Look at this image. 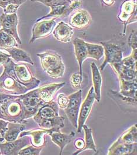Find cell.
<instances>
[{
    "mask_svg": "<svg viewBox=\"0 0 137 155\" xmlns=\"http://www.w3.org/2000/svg\"><path fill=\"white\" fill-rule=\"evenodd\" d=\"M40 58L41 65L46 74L53 78H62L64 75L65 67L62 58L57 53L47 51L37 54Z\"/></svg>",
    "mask_w": 137,
    "mask_h": 155,
    "instance_id": "obj_1",
    "label": "cell"
},
{
    "mask_svg": "<svg viewBox=\"0 0 137 155\" xmlns=\"http://www.w3.org/2000/svg\"><path fill=\"white\" fill-rule=\"evenodd\" d=\"M4 64H5L8 68L14 78L29 90L37 87L40 83V80L32 75L30 69L26 65L17 64L11 58Z\"/></svg>",
    "mask_w": 137,
    "mask_h": 155,
    "instance_id": "obj_2",
    "label": "cell"
},
{
    "mask_svg": "<svg viewBox=\"0 0 137 155\" xmlns=\"http://www.w3.org/2000/svg\"><path fill=\"white\" fill-rule=\"evenodd\" d=\"M3 66L4 71L0 76V89L7 93L13 95L26 93L29 90L14 78L5 64H3Z\"/></svg>",
    "mask_w": 137,
    "mask_h": 155,
    "instance_id": "obj_3",
    "label": "cell"
},
{
    "mask_svg": "<svg viewBox=\"0 0 137 155\" xmlns=\"http://www.w3.org/2000/svg\"><path fill=\"white\" fill-rule=\"evenodd\" d=\"M137 0H126L121 4L118 18L124 25L123 35H126L128 25L137 22Z\"/></svg>",
    "mask_w": 137,
    "mask_h": 155,
    "instance_id": "obj_4",
    "label": "cell"
},
{
    "mask_svg": "<svg viewBox=\"0 0 137 155\" xmlns=\"http://www.w3.org/2000/svg\"><path fill=\"white\" fill-rule=\"evenodd\" d=\"M18 18L17 13L4 14L0 16V30L11 35L19 45L22 44L17 31Z\"/></svg>",
    "mask_w": 137,
    "mask_h": 155,
    "instance_id": "obj_5",
    "label": "cell"
},
{
    "mask_svg": "<svg viewBox=\"0 0 137 155\" xmlns=\"http://www.w3.org/2000/svg\"><path fill=\"white\" fill-rule=\"evenodd\" d=\"M100 43L104 47L105 53V60L100 66L101 71H103L108 64L111 65L121 61L123 58V50L118 45L109 42Z\"/></svg>",
    "mask_w": 137,
    "mask_h": 155,
    "instance_id": "obj_6",
    "label": "cell"
},
{
    "mask_svg": "<svg viewBox=\"0 0 137 155\" xmlns=\"http://www.w3.org/2000/svg\"><path fill=\"white\" fill-rule=\"evenodd\" d=\"M65 84V83L47 84L34 90H32L27 94L31 96L38 97L46 104L53 101L55 94L58 90L63 87Z\"/></svg>",
    "mask_w": 137,
    "mask_h": 155,
    "instance_id": "obj_7",
    "label": "cell"
},
{
    "mask_svg": "<svg viewBox=\"0 0 137 155\" xmlns=\"http://www.w3.org/2000/svg\"><path fill=\"white\" fill-rule=\"evenodd\" d=\"M56 25V18L42 20L35 24L32 30V37L30 43H33L37 39L44 38L49 36Z\"/></svg>",
    "mask_w": 137,
    "mask_h": 155,
    "instance_id": "obj_8",
    "label": "cell"
},
{
    "mask_svg": "<svg viewBox=\"0 0 137 155\" xmlns=\"http://www.w3.org/2000/svg\"><path fill=\"white\" fill-rule=\"evenodd\" d=\"M95 100V98L94 88L91 87L85 99L83 101L81 106H80L78 119V127L77 129L78 133H81L84 124H85L91 113Z\"/></svg>",
    "mask_w": 137,
    "mask_h": 155,
    "instance_id": "obj_9",
    "label": "cell"
},
{
    "mask_svg": "<svg viewBox=\"0 0 137 155\" xmlns=\"http://www.w3.org/2000/svg\"><path fill=\"white\" fill-rule=\"evenodd\" d=\"M31 143V138L24 136L12 142L0 143V155H18L19 152Z\"/></svg>",
    "mask_w": 137,
    "mask_h": 155,
    "instance_id": "obj_10",
    "label": "cell"
},
{
    "mask_svg": "<svg viewBox=\"0 0 137 155\" xmlns=\"http://www.w3.org/2000/svg\"><path fill=\"white\" fill-rule=\"evenodd\" d=\"M91 22L92 17L90 13L82 9L74 11L69 20V24L72 28L78 30L87 28Z\"/></svg>",
    "mask_w": 137,
    "mask_h": 155,
    "instance_id": "obj_11",
    "label": "cell"
},
{
    "mask_svg": "<svg viewBox=\"0 0 137 155\" xmlns=\"http://www.w3.org/2000/svg\"><path fill=\"white\" fill-rule=\"evenodd\" d=\"M53 34L56 40L61 43H68L71 41L74 29L68 24L60 21L53 30Z\"/></svg>",
    "mask_w": 137,
    "mask_h": 155,
    "instance_id": "obj_12",
    "label": "cell"
},
{
    "mask_svg": "<svg viewBox=\"0 0 137 155\" xmlns=\"http://www.w3.org/2000/svg\"><path fill=\"white\" fill-rule=\"evenodd\" d=\"M65 119L62 116H58L49 119L35 120L41 129L48 131L59 130L64 127Z\"/></svg>",
    "mask_w": 137,
    "mask_h": 155,
    "instance_id": "obj_13",
    "label": "cell"
},
{
    "mask_svg": "<svg viewBox=\"0 0 137 155\" xmlns=\"http://www.w3.org/2000/svg\"><path fill=\"white\" fill-rule=\"evenodd\" d=\"M48 135L51 137L52 142L60 148V153L62 155L65 147L70 143L75 137V133L71 132L69 134L61 133L59 130L49 131Z\"/></svg>",
    "mask_w": 137,
    "mask_h": 155,
    "instance_id": "obj_14",
    "label": "cell"
},
{
    "mask_svg": "<svg viewBox=\"0 0 137 155\" xmlns=\"http://www.w3.org/2000/svg\"><path fill=\"white\" fill-rule=\"evenodd\" d=\"M49 131L43 129L31 130L22 132L20 134V137L30 136L31 137V143L36 147H44L46 144V134H48Z\"/></svg>",
    "mask_w": 137,
    "mask_h": 155,
    "instance_id": "obj_15",
    "label": "cell"
},
{
    "mask_svg": "<svg viewBox=\"0 0 137 155\" xmlns=\"http://www.w3.org/2000/svg\"><path fill=\"white\" fill-rule=\"evenodd\" d=\"M58 106L55 101L45 104L41 106L34 116V120L37 119H49L59 116Z\"/></svg>",
    "mask_w": 137,
    "mask_h": 155,
    "instance_id": "obj_16",
    "label": "cell"
},
{
    "mask_svg": "<svg viewBox=\"0 0 137 155\" xmlns=\"http://www.w3.org/2000/svg\"><path fill=\"white\" fill-rule=\"evenodd\" d=\"M73 45L74 46L75 57L79 65V73L81 75H82V64L88 58L86 42L83 39L75 38L73 40Z\"/></svg>",
    "mask_w": 137,
    "mask_h": 155,
    "instance_id": "obj_17",
    "label": "cell"
},
{
    "mask_svg": "<svg viewBox=\"0 0 137 155\" xmlns=\"http://www.w3.org/2000/svg\"><path fill=\"white\" fill-rule=\"evenodd\" d=\"M120 90L119 93L126 97L137 99V78L133 80L119 79Z\"/></svg>",
    "mask_w": 137,
    "mask_h": 155,
    "instance_id": "obj_18",
    "label": "cell"
},
{
    "mask_svg": "<svg viewBox=\"0 0 137 155\" xmlns=\"http://www.w3.org/2000/svg\"><path fill=\"white\" fill-rule=\"evenodd\" d=\"M137 143L124 144L115 142L108 149V155H133L136 152Z\"/></svg>",
    "mask_w": 137,
    "mask_h": 155,
    "instance_id": "obj_19",
    "label": "cell"
},
{
    "mask_svg": "<svg viewBox=\"0 0 137 155\" xmlns=\"http://www.w3.org/2000/svg\"><path fill=\"white\" fill-rule=\"evenodd\" d=\"M114 70L119 79L124 80H133L137 78V70L124 66L121 62L111 64Z\"/></svg>",
    "mask_w": 137,
    "mask_h": 155,
    "instance_id": "obj_20",
    "label": "cell"
},
{
    "mask_svg": "<svg viewBox=\"0 0 137 155\" xmlns=\"http://www.w3.org/2000/svg\"><path fill=\"white\" fill-rule=\"evenodd\" d=\"M91 68L93 83L92 87L95 93V98L98 102H100L101 100V89L103 83L102 76L98 67L95 63H92L91 64Z\"/></svg>",
    "mask_w": 137,
    "mask_h": 155,
    "instance_id": "obj_21",
    "label": "cell"
},
{
    "mask_svg": "<svg viewBox=\"0 0 137 155\" xmlns=\"http://www.w3.org/2000/svg\"><path fill=\"white\" fill-rule=\"evenodd\" d=\"M7 130L4 134V139L6 142H12L17 139L21 132L25 128L23 123L9 122Z\"/></svg>",
    "mask_w": 137,
    "mask_h": 155,
    "instance_id": "obj_22",
    "label": "cell"
},
{
    "mask_svg": "<svg viewBox=\"0 0 137 155\" xmlns=\"http://www.w3.org/2000/svg\"><path fill=\"white\" fill-rule=\"evenodd\" d=\"M10 55L12 59L16 62H26L31 65H34V63L33 61L31 56L26 51H24L17 47H12L11 48L3 50Z\"/></svg>",
    "mask_w": 137,
    "mask_h": 155,
    "instance_id": "obj_23",
    "label": "cell"
},
{
    "mask_svg": "<svg viewBox=\"0 0 137 155\" xmlns=\"http://www.w3.org/2000/svg\"><path fill=\"white\" fill-rule=\"evenodd\" d=\"M116 142L127 144L137 143V124H135L129 129L126 130L118 138Z\"/></svg>",
    "mask_w": 137,
    "mask_h": 155,
    "instance_id": "obj_24",
    "label": "cell"
},
{
    "mask_svg": "<svg viewBox=\"0 0 137 155\" xmlns=\"http://www.w3.org/2000/svg\"><path fill=\"white\" fill-rule=\"evenodd\" d=\"M82 129H84L85 133V146L84 147L79 151H77L73 153V155H79L82 152H84L86 150H91L93 152L97 153V150L96 148V145L95 144L93 136L92 130L91 128H89L87 125L84 124Z\"/></svg>",
    "mask_w": 137,
    "mask_h": 155,
    "instance_id": "obj_25",
    "label": "cell"
},
{
    "mask_svg": "<svg viewBox=\"0 0 137 155\" xmlns=\"http://www.w3.org/2000/svg\"><path fill=\"white\" fill-rule=\"evenodd\" d=\"M26 0H0V7L4 14L16 13L20 6Z\"/></svg>",
    "mask_w": 137,
    "mask_h": 155,
    "instance_id": "obj_26",
    "label": "cell"
},
{
    "mask_svg": "<svg viewBox=\"0 0 137 155\" xmlns=\"http://www.w3.org/2000/svg\"><path fill=\"white\" fill-rule=\"evenodd\" d=\"M16 40L11 35L4 32L0 30V49L6 50L11 48L12 47H17L18 45L17 44Z\"/></svg>",
    "mask_w": 137,
    "mask_h": 155,
    "instance_id": "obj_27",
    "label": "cell"
},
{
    "mask_svg": "<svg viewBox=\"0 0 137 155\" xmlns=\"http://www.w3.org/2000/svg\"><path fill=\"white\" fill-rule=\"evenodd\" d=\"M88 58L99 60L104 54V47L101 45H96L86 42Z\"/></svg>",
    "mask_w": 137,
    "mask_h": 155,
    "instance_id": "obj_28",
    "label": "cell"
},
{
    "mask_svg": "<svg viewBox=\"0 0 137 155\" xmlns=\"http://www.w3.org/2000/svg\"><path fill=\"white\" fill-rule=\"evenodd\" d=\"M67 7V6H66V5H59V6L51 7L50 8H51L50 12L46 15L37 19L36 22L41 21L42 20H44V19H46L47 18H49V17H53V18H59V17H63L64 12L65 9Z\"/></svg>",
    "mask_w": 137,
    "mask_h": 155,
    "instance_id": "obj_29",
    "label": "cell"
},
{
    "mask_svg": "<svg viewBox=\"0 0 137 155\" xmlns=\"http://www.w3.org/2000/svg\"><path fill=\"white\" fill-rule=\"evenodd\" d=\"M69 99L67 108H74L80 109L82 103V90L78 91L70 94L68 96Z\"/></svg>",
    "mask_w": 137,
    "mask_h": 155,
    "instance_id": "obj_30",
    "label": "cell"
},
{
    "mask_svg": "<svg viewBox=\"0 0 137 155\" xmlns=\"http://www.w3.org/2000/svg\"><path fill=\"white\" fill-rule=\"evenodd\" d=\"M79 110L80 109H74V108H67L64 110L69 122H71L72 125L75 129H77L78 127V115H79Z\"/></svg>",
    "mask_w": 137,
    "mask_h": 155,
    "instance_id": "obj_31",
    "label": "cell"
},
{
    "mask_svg": "<svg viewBox=\"0 0 137 155\" xmlns=\"http://www.w3.org/2000/svg\"><path fill=\"white\" fill-rule=\"evenodd\" d=\"M43 147H36L32 146H27L26 147H24L18 153L20 155H40L41 150H43Z\"/></svg>",
    "mask_w": 137,
    "mask_h": 155,
    "instance_id": "obj_32",
    "label": "cell"
},
{
    "mask_svg": "<svg viewBox=\"0 0 137 155\" xmlns=\"http://www.w3.org/2000/svg\"><path fill=\"white\" fill-rule=\"evenodd\" d=\"M82 80V75H81L79 72L73 73L70 78V83L72 87L75 89H80Z\"/></svg>",
    "mask_w": 137,
    "mask_h": 155,
    "instance_id": "obj_33",
    "label": "cell"
},
{
    "mask_svg": "<svg viewBox=\"0 0 137 155\" xmlns=\"http://www.w3.org/2000/svg\"><path fill=\"white\" fill-rule=\"evenodd\" d=\"M121 63L124 66L137 70V58L134 57L131 54L126 58H123Z\"/></svg>",
    "mask_w": 137,
    "mask_h": 155,
    "instance_id": "obj_34",
    "label": "cell"
},
{
    "mask_svg": "<svg viewBox=\"0 0 137 155\" xmlns=\"http://www.w3.org/2000/svg\"><path fill=\"white\" fill-rule=\"evenodd\" d=\"M81 5H82V1H79V0L71 1V2L66 7V8L65 9V11L64 12V15H63V17H67L71 12L79 9Z\"/></svg>",
    "mask_w": 137,
    "mask_h": 155,
    "instance_id": "obj_35",
    "label": "cell"
},
{
    "mask_svg": "<svg viewBox=\"0 0 137 155\" xmlns=\"http://www.w3.org/2000/svg\"><path fill=\"white\" fill-rule=\"evenodd\" d=\"M71 2L70 0H46L43 4L49 7H53L59 5H66L68 6Z\"/></svg>",
    "mask_w": 137,
    "mask_h": 155,
    "instance_id": "obj_36",
    "label": "cell"
},
{
    "mask_svg": "<svg viewBox=\"0 0 137 155\" xmlns=\"http://www.w3.org/2000/svg\"><path fill=\"white\" fill-rule=\"evenodd\" d=\"M69 99L67 96L65 94L61 93L58 96L57 104L58 107L61 109L65 110L68 107Z\"/></svg>",
    "mask_w": 137,
    "mask_h": 155,
    "instance_id": "obj_37",
    "label": "cell"
},
{
    "mask_svg": "<svg viewBox=\"0 0 137 155\" xmlns=\"http://www.w3.org/2000/svg\"><path fill=\"white\" fill-rule=\"evenodd\" d=\"M128 45L132 51L137 50V35L136 31H132L128 38Z\"/></svg>",
    "mask_w": 137,
    "mask_h": 155,
    "instance_id": "obj_38",
    "label": "cell"
},
{
    "mask_svg": "<svg viewBox=\"0 0 137 155\" xmlns=\"http://www.w3.org/2000/svg\"><path fill=\"white\" fill-rule=\"evenodd\" d=\"M9 122L5 120L4 119H0V134L1 136V139H0V142H2V141L4 140V134L7 130L8 129V124Z\"/></svg>",
    "mask_w": 137,
    "mask_h": 155,
    "instance_id": "obj_39",
    "label": "cell"
},
{
    "mask_svg": "<svg viewBox=\"0 0 137 155\" xmlns=\"http://www.w3.org/2000/svg\"><path fill=\"white\" fill-rule=\"evenodd\" d=\"M11 58L10 55L8 53H4L0 49V66L3 65Z\"/></svg>",
    "mask_w": 137,
    "mask_h": 155,
    "instance_id": "obj_40",
    "label": "cell"
},
{
    "mask_svg": "<svg viewBox=\"0 0 137 155\" xmlns=\"http://www.w3.org/2000/svg\"><path fill=\"white\" fill-rule=\"evenodd\" d=\"M74 146L75 148L78 150V151L82 150L85 146V141L82 139H77L74 142Z\"/></svg>",
    "mask_w": 137,
    "mask_h": 155,
    "instance_id": "obj_41",
    "label": "cell"
},
{
    "mask_svg": "<svg viewBox=\"0 0 137 155\" xmlns=\"http://www.w3.org/2000/svg\"><path fill=\"white\" fill-rule=\"evenodd\" d=\"M101 2L105 5L111 6L114 4L115 0H101Z\"/></svg>",
    "mask_w": 137,
    "mask_h": 155,
    "instance_id": "obj_42",
    "label": "cell"
},
{
    "mask_svg": "<svg viewBox=\"0 0 137 155\" xmlns=\"http://www.w3.org/2000/svg\"><path fill=\"white\" fill-rule=\"evenodd\" d=\"M0 119H4V120H5L8 121L7 118L4 116V113H3V111H2V108H1V103H0Z\"/></svg>",
    "mask_w": 137,
    "mask_h": 155,
    "instance_id": "obj_43",
    "label": "cell"
},
{
    "mask_svg": "<svg viewBox=\"0 0 137 155\" xmlns=\"http://www.w3.org/2000/svg\"><path fill=\"white\" fill-rule=\"evenodd\" d=\"M31 1H33V2H41V3L43 4L46 0H31Z\"/></svg>",
    "mask_w": 137,
    "mask_h": 155,
    "instance_id": "obj_44",
    "label": "cell"
},
{
    "mask_svg": "<svg viewBox=\"0 0 137 155\" xmlns=\"http://www.w3.org/2000/svg\"><path fill=\"white\" fill-rule=\"evenodd\" d=\"M70 1H77V0H70Z\"/></svg>",
    "mask_w": 137,
    "mask_h": 155,
    "instance_id": "obj_45",
    "label": "cell"
}]
</instances>
